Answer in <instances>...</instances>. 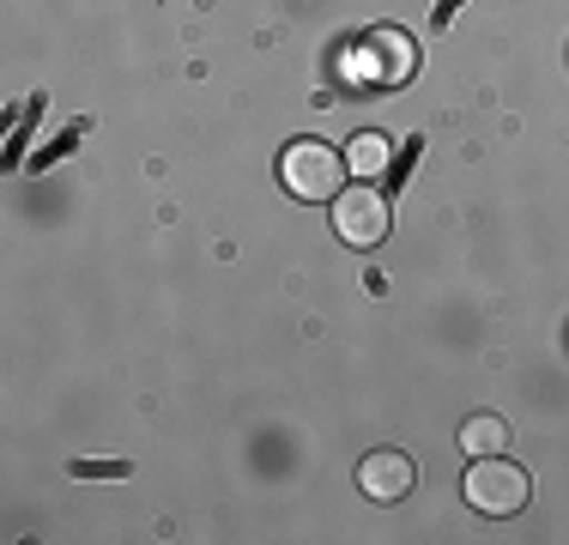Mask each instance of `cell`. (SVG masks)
Here are the masks:
<instances>
[{"label":"cell","instance_id":"obj_7","mask_svg":"<svg viewBox=\"0 0 569 545\" xmlns=\"http://www.w3.org/2000/svg\"><path fill=\"white\" fill-rule=\"evenodd\" d=\"M346 164H351V176L376 182V176L388 170V133H358V140L346 146Z\"/></svg>","mask_w":569,"mask_h":545},{"label":"cell","instance_id":"obj_6","mask_svg":"<svg viewBox=\"0 0 569 545\" xmlns=\"http://www.w3.org/2000/svg\"><path fill=\"white\" fill-rule=\"evenodd\" d=\"M460 448H467V460L503 455V448H509V425H503L497 413H472L467 425H460Z\"/></svg>","mask_w":569,"mask_h":545},{"label":"cell","instance_id":"obj_5","mask_svg":"<svg viewBox=\"0 0 569 545\" xmlns=\"http://www.w3.org/2000/svg\"><path fill=\"white\" fill-rule=\"evenodd\" d=\"M412 485H418V467L406 448H376V455L358 460V490L370 503H400Z\"/></svg>","mask_w":569,"mask_h":545},{"label":"cell","instance_id":"obj_2","mask_svg":"<svg viewBox=\"0 0 569 545\" xmlns=\"http://www.w3.org/2000/svg\"><path fill=\"white\" fill-rule=\"evenodd\" d=\"M460 490H467V503L479 515H515V509H527V497H533V479L503 455H479L467 467V485Z\"/></svg>","mask_w":569,"mask_h":545},{"label":"cell","instance_id":"obj_1","mask_svg":"<svg viewBox=\"0 0 569 545\" xmlns=\"http://www.w3.org/2000/svg\"><path fill=\"white\" fill-rule=\"evenodd\" d=\"M346 152H333V146L321 140H291L279 152V182L291 188L297 200H333L346 188Z\"/></svg>","mask_w":569,"mask_h":545},{"label":"cell","instance_id":"obj_4","mask_svg":"<svg viewBox=\"0 0 569 545\" xmlns=\"http://www.w3.org/2000/svg\"><path fill=\"white\" fill-rule=\"evenodd\" d=\"M418 73V37L400 31V24H376L363 31V79H376L382 91H400L412 86Z\"/></svg>","mask_w":569,"mask_h":545},{"label":"cell","instance_id":"obj_3","mask_svg":"<svg viewBox=\"0 0 569 545\" xmlns=\"http://www.w3.org/2000/svg\"><path fill=\"white\" fill-rule=\"evenodd\" d=\"M388 195L376 182H358V188H340L333 195V230H340V242L351 249H376V242L388 237Z\"/></svg>","mask_w":569,"mask_h":545}]
</instances>
